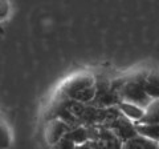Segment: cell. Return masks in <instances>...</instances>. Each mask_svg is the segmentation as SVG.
I'll return each mask as SVG.
<instances>
[{
	"label": "cell",
	"mask_w": 159,
	"mask_h": 149,
	"mask_svg": "<svg viewBox=\"0 0 159 149\" xmlns=\"http://www.w3.org/2000/svg\"><path fill=\"white\" fill-rule=\"evenodd\" d=\"M60 93L70 100L90 104L96 95V77L92 73H76L62 84Z\"/></svg>",
	"instance_id": "6da1fadb"
},
{
	"label": "cell",
	"mask_w": 159,
	"mask_h": 149,
	"mask_svg": "<svg viewBox=\"0 0 159 149\" xmlns=\"http://www.w3.org/2000/svg\"><path fill=\"white\" fill-rule=\"evenodd\" d=\"M147 72H139L131 76L121 77V89L119 96L122 101H129L137 105L146 108L152 99L148 96L145 89V77Z\"/></svg>",
	"instance_id": "7a4b0ae2"
},
{
	"label": "cell",
	"mask_w": 159,
	"mask_h": 149,
	"mask_svg": "<svg viewBox=\"0 0 159 149\" xmlns=\"http://www.w3.org/2000/svg\"><path fill=\"white\" fill-rule=\"evenodd\" d=\"M89 144L93 149H122V141L103 124L89 125Z\"/></svg>",
	"instance_id": "3957f363"
},
{
	"label": "cell",
	"mask_w": 159,
	"mask_h": 149,
	"mask_svg": "<svg viewBox=\"0 0 159 149\" xmlns=\"http://www.w3.org/2000/svg\"><path fill=\"white\" fill-rule=\"evenodd\" d=\"M121 101V96L113 88L110 80L103 77H96V95H94L93 101L90 103L92 105L99 108H109L117 107Z\"/></svg>",
	"instance_id": "277c9868"
},
{
	"label": "cell",
	"mask_w": 159,
	"mask_h": 149,
	"mask_svg": "<svg viewBox=\"0 0 159 149\" xmlns=\"http://www.w3.org/2000/svg\"><path fill=\"white\" fill-rule=\"evenodd\" d=\"M107 128L111 129V132L116 135L119 140L122 142L131 138L133 136L138 135V131H137V125L135 123L131 121L130 118H127L126 116H123L122 113L119 115L116 120H113L111 123H109Z\"/></svg>",
	"instance_id": "5b68a950"
},
{
	"label": "cell",
	"mask_w": 159,
	"mask_h": 149,
	"mask_svg": "<svg viewBox=\"0 0 159 149\" xmlns=\"http://www.w3.org/2000/svg\"><path fill=\"white\" fill-rule=\"evenodd\" d=\"M72 127L69 124H66L65 121H62L61 118H56V117L49 118V121L47 124V129H45V140L49 145H54Z\"/></svg>",
	"instance_id": "8992f818"
},
{
	"label": "cell",
	"mask_w": 159,
	"mask_h": 149,
	"mask_svg": "<svg viewBox=\"0 0 159 149\" xmlns=\"http://www.w3.org/2000/svg\"><path fill=\"white\" fill-rule=\"evenodd\" d=\"M122 149H159V142L138 133L129 140L123 141Z\"/></svg>",
	"instance_id": "52a82bcc"
},
{
	"label": "cell",
	"mask_w": 159,
	"mask_h": 149,
	"mask_svg": "<svg viewBox=\"0 0 159 149\" xmlns=\"http://www.w3.org/2000/svg\"><path fill=\"white\" fill-rule=\"evenodd\" d=\"M118 108L123 116L130 118L134 123H139L142 120V117L145 116V108L137 105V104L129 103V101H121L118 104Z\"/></svg>",
	"instance_id": "ba28073f"
},
{
	"label": "cell",
	"mask_w": 159,
	"mask_h": 149,
	"mask_svg": "<svg viewBox=\"0 0 159 149\" xmlns=\"http://www.w3.org/2000/svg\"><path fill=\"white\" fill-rule=\"evenodd\" d=\"M145 89L152 100L159 99V69L147 71L145 77Z\"/></svg>",
	"instance_id": "9c48e42d"
},
{
	"label": "cell",
	"mask_w": 159,
	"mask_h": 149,
	"mask_svg": "<svg viewBox=\"0 0 159 149\" xmlns=\"http://www.w3.org/2000/svg\"><path fill=\"white\" fill-rule=\"evenodd\" d=\"M159 123V99H154L145 108V116L137 124H157Z\"/></svg>",
	"instance_id": "30bf717a"
},
{
	"label": "cell",
	"mask_w": 159,
	"mask_h": 149,
	"mask_svg": "<svg viewBox=\"0 0 159 149\" xmlns=\"http://www.w3.org/2000/svg\"><path fill=\"white\" fill-rule=\"evenodd\" d=\"M65 136H68L76 145H82L85 142H89V131L85 125L74 127L69 131Z\"/></svg>",
	"instance_id": "8fae6325"
},
{
	"label": "cell",
	"mask_w": 159,
	"mask_h": 149,
	"mask_svg": "<svg viewBox=\"0 0 159 149\" xmlns=\"http://www.w3.org/2000/svg\"><path fill=\"white\" fill-rule=\"evenodd\" d=\"M139 135L146 136L159 142V123L157 124H135Z\"/></svg>",
	"instance_id": "7c38bea8"
},
{
	"label": "cell",
	"mask_w": 159,
	"mask_h": 149,
	"mask_svg": "<svg viewBox=\"0 0 159 149\" xmlns=\"http://www.w3.org/2000/svg\"><path fill=\"white\" fill-rule=\"evenodd\" d=\"M11 145V135L7 125L0 120V149H8Z\"/></svg>",
	"instance_id": "4fadbf2b"
},
{
	"label": "cell",
	"mask_w": 159,
	"mask_h": 149,
	"mask_svg": "<svg viewBox=\"0 0 159 149\" xmlns=\"http://www.w3.org/2000/svg\"><path fill=\"white\" fill-rule=\"evenodd\" d=\"M76 147L77 145L68 136H64L60 141H57L54 145H52V149H76Z\"/></svg>",
	"instance_id": "5bb4252c"
},
{
	"label": "cell",
	"mask_w": 159,
	"mask_h": 149,
	"mask_svg": "<svg viewBox=\"0 0 159 149\" xmlns=\"http://www.w3.org/2000/svg\"><path fill=\"white\" fill-rule=\"evenodd\" d=\"M9 12H11V6L8 0H0V22L6 20L9 16Z\"/></svg>",
	"instance_id": "9a60e30c"
},
{
	"label": "cell",
	"mask_w": 159,
	"mask_h": 149,
	"mask_svg": "<svg viewBox=\"0 0 159 149\" xmlns=\"http://www.w3.org/2000/svg\"><path fill=\"white\" fill-rule=\"evenodd\" d=\"M76 149H93V148L89 142H85V144H82V145H77Z\"/></svg>",
	"instance_id": "2e32d148"
}]
</instances>
